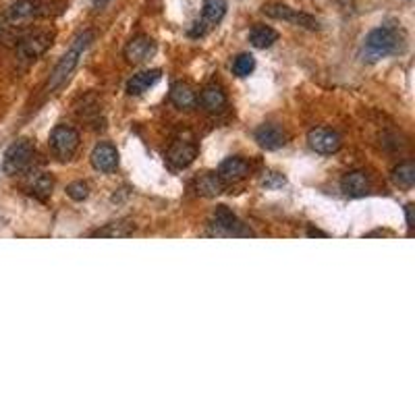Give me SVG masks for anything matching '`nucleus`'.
I'll return each instance as SVG.
<instances>
[{
    "label": "nucleus",
    "instance_id": "nucleus-13",
    "mask_svg": "<svg viewBox=\"0 0 415 415\" xmlns=\"http://www.w3.org/2000/svg\"><path fill=\"white\" fill-rule=\"evenodd\" d=\"M249 175V162L245 158L239 156H231L226 158L218 168V177L224 183H239Z\"/></svg>",
    "mask_w": 415,
    "mask_h": 415
},
{
    "label": "nucleus",
    "instance_id": "nucleus-5",
    "mask_svg": "<svg viewBox=\"0 0 415 415\" xmlns=\"http://www.w3.org/2000/svg\"><path fill=\"white\" fill-rule=\"evenodd\" d=\"M210 226H212V235H222V237H251L253 235L226 206L216 208Z\"/></svg>",
    "mask_w": 415,
    "mask_h": 415
},
{
    "label": "nucleus",
    "instance_id": "nucleus-11",
    "mask_svg": "<svg viewBox=\"0 0 415 415\" xmlns=\"http://www.w3.org/2000/svg\"><path fill=\"white\" fill-rule=\"evenodd\" d=\"M166 158L175 168H185L197 158V145L194 141H175L170 145Z\"/></svg>",
    "mask_w": 415,
    "mask_h": 415
},
{
    "label": "nucleus",
    "instance_id": "nucleus-23",
    "mask_svg": "<svg viewBox=\"0 0 415 415\" xmlns=\"http://www.w3.org/2000/svg\"><path fill=\"white\" fill-rule=\"evenodd\" d=\"M392 181L394 185L403 189H411L415 185V165L414 162H401L392 170Z\"/></svg>",
    "mask_w": 415,
    "mask_h": 415
},
{
    "label": "nucleus",
    "instance_id": "nucleus-18",
    "mask_svg": "<svg viewBox=\"0 0 415 415\" xmlns=\"http://www.w3.org/2000/svg\"><path fill=\"white\" fill-rule=\"evenodd\" d=\"M170 102L177 109H181V111H189V109H194L195 104H197V96L192 89V85L179 82L170 87Z\"/></svg>",
    "mask_w": 415,
    "mask_h": 415
},
{
    "label": "nucleus",
    "instance_id": "nucleus-1",
    "mask_svg": "<svg viewBox=\"0 0 415 415\" xmlns=\"http://www.w3.org/2000/svg\"><path fill=\"white\" fill-rule=\"evenodd\" d=\"M403 48H405V33L392 26H380L365 35L361 56L367 62H376L387 56L403 52Z\"/></svg>",
    "mask_w": 415,
    "mask_h": 415
},
{
    "label": "nucleus",
    "instance_id": "nucleus-22",
    "mask_svg": "<svg viewBox=\"0 0 415 415\" xmlns=\"http://www.w3.org/2000/svg\"><path fill=\"white\" fill-rule=\"evenodd\" d=\"M55 189V179L46 172H38L31 181H29V194L33 195L40 201H46Z\"/></svg>",
    "mask_w": 415,
    "mask_h": 415
},
{
    "label": "nucleus",
    "instance_id": "nucleus-30",
    "mask_svg": "<svg viewBox=\"0 0 415 415\" xmlns=\"http://www.w3.org/2000/svg\"><path fill=\"white\" fill-rule=\"evenodd\" d=\"M341 6H343L345 11H351V9H353V0H341Z\"/></svg>",
    "mask_w": 415,
    "mask_h": 415
},
{
    "label": "nucleus",
    "instance_id": "nucleus-16",
    "mask_svg": "<svg viewBox=\"0 0 415 415\" xmlns=\"http://www.w3.org/2000/svg\"><path fill=\"white\" fill-rule=\"evenodd\" d=\"M42 2L40 0H15L9 11H6V17L11 21H26V19H31L35 15H40L42 11Z\"/></svg>",
    "mask_w": 415,
    "mask_h": 415
},
{
    "label": "nucleus",
    "instance_id": "nucleus-9",
    "mask_svg": "<svg viewBox=\"0 0 415 415\" xmlns=\"http://www.w3.org/2000/svg\"><path fill=\"white\" fill-rule=\"evenodd\" d=\"M253 138H255L260 148L270 150V152L284 148L287 141H289V135H287L278 125H272V123H266V125L258 127L255 133H253Z\"/></svg>",
    "mask_w": 415,
    "mask_h": 415
},
{
    "label": "nucleus",
    "instance_id": "nucleus-14",
    "mask_svg": "<svg viewBox=\"0 0 415 415\" xmlns=\"http://www.w3.org/2000/svg\"><path fill=\"white\" fill-rule=\"evenodd\" d=\"M341 189L343 194L349 197H361L370 192V179L363 170H351L343 177L341 181Z\"/></svg>",
    "mask_w": 415,
    "mask_h": 415
},
{
    "label": "nucleus",
    "instance_id": "nucleus-8",
    "mask_svg": "<svg viewBox=\"0 0 415 415\" xmlns=\"http://www.w3.org/2000/svg\"><path fill=\"white\" fill-rule=\"evenodd\" d=\"M307 143H309V148H311L314 152L331 156V154H336V152L341 150L343 139H341V135H338L336 131H332V129L318 127V129H311V131L307 133Z\"/></svg>",
    "mask_w": 415,
    "mask_h": 415
},
{
    "label": "nucleus",
    "instance_id": "nucleus-2",
    "mask_svg": "<svg viewBox=\"0 0 415 415\" xmlns=\"http://www.w3.org/2000/svg\"><path fill=\"white\" fill-rule=\"evenodd\" d=\"M92 38H94L92 31H83V33H79V35L73 40L71 48L62 55V58L56 62L55 71L50 73V79L46 83V92H48V94H52L55 89H58L62 83L71 77V73H73L75 67L79 65V58H82V55L85 52V48L89 46Z\"/></svg>",
    "mask_w": 415,
    "mask_h": 415
},
{
    "label": "nucleus",
    "instance_id": "nucleus-6",
    "mask_svg": "<svg viewBox=\"0 0 415 415\" xmlns=\"http://www.w3.org/2000/svg\"><path fill=\"white\" fill-rule=\"evenodd\" d=\"M262 13L266 15V17H272V19H282V21H289V23H293V26H301L305 29H318V21L314 19V17H309V15H305L301 11H297V9H291V6H287V4H282V2H268V4H264L262 6Z\"/></svg>",
    "mask_w": 415,
    "mask_h": 415
},
{
    "label": "nucleus",
    "instance_id": "nucleus-31",
    "mask_svg": "<svg viewBox=\"0 0 415 415\" xmlns=\"http://www.w3.org/2000/svg\"><path fill=\"white\" fill-rule=\"evenodd\" d=\"M307 235H309V237H326L324 233H320V231H314V228H311V231H309Z\"/></svg>",
    "mask_w": 415,
    "mask_h": 415
},
{
    "label": "nucleus",
    "instance_id": "nucleus-19",
    "mask_svg": "<svg viewBox=\"0 0 415 415\" xmlns=\"http://www.w3.org/2000/svg\"><path fill=\"white\" fill-rule=\"evenodd\" d=\"M195 187H197V194L204 197H216L224 192L226 183L218 177V172H204L197 177Z\"/></svg>",
    "mask_w": 415,
    "mask_h": 415
},
{
    "label": "nucleus",
    "instance_id": "nucleus-17",
    "mask_svg": "<svg viewBox=\"0 0 415 415\" xmlns=\"http://www.w3.org/2000/svg\"><path fill=\"white\" fill-rule=\"evenodd\" d=\"M197 102L208 112H221L226 106V94L218 85H206L197 98Z\"/></svg>",
    "mask_w": 415,
    "mask_h": 415
},
{
    "label": "nucleus",
    "instance_id": "nucleus-20",
    "mask_svg": "<svg viewBox=\"0 0 415 415\" xmlns=\"http://www.w3.org/2000/svg\"><path fill=\"white\" fill-rule=\"evenodd\" d=\"M226 15V0H204V11H201V23L206 28L218 26Z\"/></svg>",
    "mask_w": 415,
    "mask_h": 415
},
{
    "label": "nucleus",
    "instance_id": "nucleus-10",
    "mask_svg": "<svg viewBox=\"0 0 415 415\" xmlns=\"http://www.w3.org/2000/svg\"><path fill=\"white\" fill-rule=\"evenodd\" d=\"M89 160H92V166L96 170H100V172H112L118 166V152H116V148L112 143L104 141V143H98L94 148Z\"/></svg>",
    "mask_w": 415,
    "mask_h": 415
},
{
    "label": "nucleus",
    "instance_id": "nucleus-24",
    "mask_svg": "<svg viewBox=\"0 0 415 415\" xmlns=\"http://www.w3.org/2000/svg\"><path fill=\"white\" fill-rule=\"evenodd\" d=\"M253 69H255V58L248 52H243V55H239L235 60H233V73L237 75V77H248L253 73Z\"/></svg>",
    "mask_w": 415,
    "mask_h": 415
},
{
    "label": "nucleus",
    "instance_id": "nucleus-4",
    "mask_svg": "<svg viewBox=\"0 0 415 415\" xmlns=\"http://www.w3.org/2000/svg\"><path fill=\"white\" fill-rule=\"evenodd\" d=\"M48 145L58 160H71V156L79 148V133L69 125H56L50 133Z\"/></svg>",
    "mask_w": 415,
    "mask_h": 415
},
{
    "label": "nucleus",
    "instance_id": "nucleus-21",
    "mask_svg": "<svg viewBox=\"0 0 415 415\" xmlns=\"http://www.w3.org/2000/svg\"><path fill=\"white\" fill-rule=\"evenodd\" d=\"M277 40L278 31L270 28V26H253L251 31H249V42H251V46H253V48H260V50L270 48Z\"/></svg>",
    "mask_w": 415,
    "mask_h": 415
},
{
    "label": "nucleus",
    "instance_id": "nucleus-26",
    "mask_svg": "<svg viewBox=\"0 0 415 415\" xmlns=\"http://www.w3.org/2000/svg\"><path fill=\"white\" fill-rule=\"evenodd\" d=\"M262 185H264L266 189H280V187L287 185V179H284L280 172L268 170V172H264V177H262Z\"/></svg>",
    "mask_w": 415,
    "mask_h": 415
},
{
    "label": "nucleus",
    "instance_id": "nucleus-7",
    "mask_svg": "<svg viewBox=\"0 0 415 415\" xmlns=\"http://www.w3.org/2000/svg\"><path fill=\"white\" fill-rule=\"evenodd\" d=\"M55 40V33L52 31H35V33H29L26 35L19 46H17V55L21 56L23 60H35L44 55L50 44Z\"/></svg>",
    "mask_w": 415,
    "mask_h": 415
},
{
    "label": "nucleus",
    "instance_id": "nucleus-27",
    "mask_svg": "<svg viewBox=\"0 0 415 415\" xmlns=\"http://www.w3.org/2000/svg\"><path fill=\"white\" fill-rule=\"evenodd\" d=\"M67 195H69L71 199H75V201H83V199H87V195H89V187H87V183H83V181H75V183H71V185L67 187Z\"/></svg>",
    "mask_w": 415,
    "mask_h": 415
},
{
    "label": "nucleus",
    "instance_id": "nucleus-28",
    "mask_svg": "<svg viewBox=\"0 0 415 415\" xmlns=\"http://www.w3.org/2000/svg\"><path fill=\"white\" fill-rule=\"evenodd\" d=\"M112 0H94V9H96V11H102V9L109 6Z\"/></svg>",
    "mask_w": 415,
    "mask_h": 415
},
{
    "label": "nucleus",
    "instance_id": "nucleus-12",
    "mask_svg": "<svg viewBox=\"0 0 415 415\" xmlns=\"http://www.w3.org/2000/svg\"><path fill=\"white\" fill-rule=\"evenodd\" d=\"M156 52V42L150 35H138L125 46V58L129 62H143Z\"/></svg>",
    "mask_w": 415,
    "mask_h": 415
},
{
    "label": "nucleus",
    "instance_id": "nucleus-25",
    "mask_svg": "<svg viewBox=\"0 0 415 415\" xmlns=\"http://www.w3.org/2000/svg\"><path fill=\"white\" fill-rule=\"evenodd\" d=\"M133 224H123V222H112L106 228H100L94 233V237H127L131 235Z\"/></svg>",
    "mask_w": 415,
    "mask_h": 415
},
{
    "label": "nucleus",
    "instance_id": "nucleus-3",
    "mask_svg": "<svg viewBox=\"0 0 415 415\" xmlns=\"http://www.w3.org/2000/svg\"><path fill=\"white\" fill-rule=\"evenodd\" d=\"M33 154L35 148L29 139H19L15 141L6 152H4V160H2V170L11 177L26 172L31 162H33Z\"/></svg>",
    "mask_w": 415,
    "mask_h": 415
},
{
    "label": "nucleus",
    "instance_id": "nucleus-29",
    "mask_svg": "<svg viewBox=\"0 0 415 415\" xmlns=\"http://www.w3.org/2000/svg\"><path fill=\"white\" fill-rule=\"evenodd\" d=\"M407 226L414 228V206H407Z\"/></svg>",
    "mask_w": 415,
    "mask_h": 415
},
{
    "label": "nucleus",
    "instance_id": "nucleus-15",
    "mask_svg": "<svg viewBox=\"0 0 415 415\" xmlns=\"http://www.w3.org/2000/svg\"><path fill=\"white\" fill-rule=\"evenodd\" d=\"M162 77V71L160 69H150V71H141L138 75H133L129 83H127V94L129 96H141L145 94L150 87H154L156 83L160 82Z\"/></svg>",
    "mask_w": 415,
    "mask_h": 415
},
{
    "label": "nucleus",
    "instance_id": "nucleus-32",
    "mask_svg": "<svg viewBox=\"0 0 415 415\" xmlns=\"http://www.w3.org/2000/svg\"><path fill=\"white\" fill-rule=\"evenodd\" d=\"M0 31H2V26H0Z\"/></svg>",
    "mask_w": 415,
    "mask_h": 415
}]
</instances>
